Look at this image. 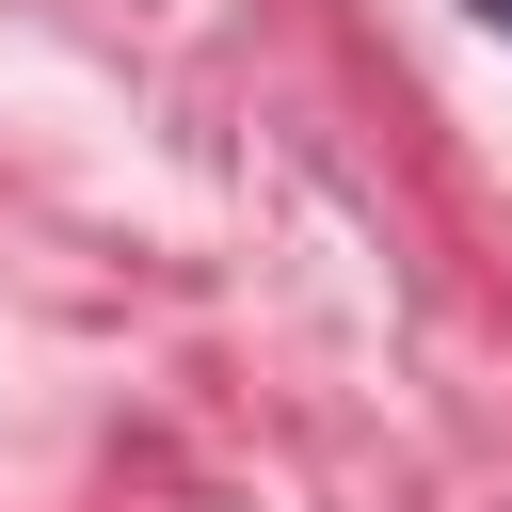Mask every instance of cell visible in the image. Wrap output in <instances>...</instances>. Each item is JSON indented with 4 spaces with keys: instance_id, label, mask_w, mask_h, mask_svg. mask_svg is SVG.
Here are the masks:
<instances>
[{
    "instance_id": "1",
    "label": "cell",
    "mask_w": 512,
    "mask_h": 512,
    "mask_svg": "<svg viewBox=\"0 0 512 512\" xmlns=\"http://www.w3.org/2000/svg\"><path fill=\"white\" fill-rule=\"evenodd\" d=\"M480 16H496V32H512V0H480Z\"/></svg>"
}]
</instances>
